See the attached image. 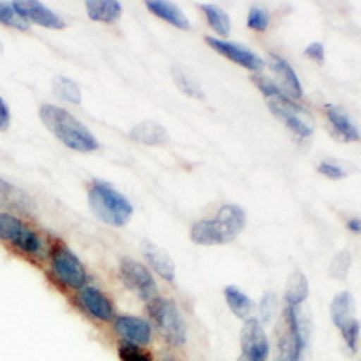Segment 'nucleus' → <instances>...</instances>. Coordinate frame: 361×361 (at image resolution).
Masks as SVG:
<instances>
[{
	"label": "nucleus",
	"instance_id": "f257e3e1",
	"mask_svg": "<svg viewBox=\"0 0 361 361\" xmlns=\"http://www.w3.org/2000/svg\"><path fill=\"white\" fill-rule=\"evenodd\" d=\"M39 118L59 142L75 152H94L100 146L96 136L64 107L44 104L39 109Z\"/></svg>",
	"mask_w": 361,
	"mask_h": 361
},
{
	"label": "nucleus",
	"instance_id": "f03ea898",
	"mask_svg": "<svg viewBox=\"0 0 361 361\" xmlns=\"http://www.w3.org/2000/svg\"><path fill=\"white\" fill-rule=\"evenodd\" d=\"M246 227V213L238 205H223L214 219L200 220L191 228V240L201 246L233 242Z\"/></svg>",
	"mask_w": 361,
	"mask_h": 361
},
{
	"label": "nucleus",
	"instance_id": "7ed1b4c3",
	"mask_svg": "<svg viewBox=\"0 0 361 361\" xmlns=\"http://www.w3.org/2000/svg\"><path fill=\"white\" fill-rule=\"evenodd\" d=\"M88 205L100 221L113 227L126 226L133 216V205L130 201L103 180H96L90 187Z\"/></svg>",
	"mask_w": 361,
	"mask_h": 361
},
{
	"label": "nucleus",
	"instance_id": "20e7f679",
	"mask_svg": "<svg viewBox=\"0 0 361 361\" xmlns=\"http://www.w3.org/2000/svg\"><path fill=\"white\" fill-rule=\"evenodd\" d=\"M147 315L154 322L161 337L173 347L184 345L187 341V328L176 304L168 298H155L149 300Z\"/></svg>",
	"mask_w": 361,
	"mask_h": 361
},
{
	"label": "nucleus",
	"instance_id": "39448f33",
	"mask_svg": "<svg viewBox=\"0 0 361 361\" xmlns=\"http://www.w3.org/2000/svg\"><path fill=\"white\" fill-rule=\"evenodd\" d=\"M49 259L54 276L66 288L80 290L85 286L87 270L77 255L63 240H54L51 243Z\"/></svg>",
	"mask_w": 361,
	"mask_h": 361
},
{
	"label": "nucleus",
	"instance_id": "423d86ee",
	"mask_svg": "<svg viewBox=\"0 0 361 361\" xmlns=\"http://www.w3.org/2000/svg\"><path fill=\"white\" fill-rule=\"evenodd\" d=\"M307 338L308 334L304 331L302 319L299 318L296 308L286 305L283 311V326L276 341L275 361H299Z\"/></svg>",
	"mask_w": 361,
	"mask_h": 361
},
{
	"label": "nucleus",
	"instance_id": "0eeeda50",
	"mask_svg": "<svg viewBox=\"0 0 361 361\" xmlns=\"http://www.w3.org/2000/svg\"><path fill=\"white\" fill-rule=\"evenodd\" d=\"M118 275L125 286L146 302L158 298V285L152 274L135 259L123 257L120 260Z\"/></svg>",
	"mask_w": 361,
	"mask_h": 361
},
{
	"label": "nucleus",
	"instance_id": "6e6552de",
	"mask_svg": "<svg viewBox=\"0 0 361 361\" xmlns=\"http://www.w3.org/2000/svg\"><path fill=\"white\" fill-rule=\"evenodd\" d=\"M243 355L252 361H266L269 357V341L259 319L249 318L240 333Z\"/></svg>",
	"mask_w": 361,
	"mask_h": 361
},
{
	"label": "nucleus",
	"instance_id": "1a4fd4ad",
	"mask_svg": "<svg viewBox=\"0 0 361 361\" xmlns=\"http://www.w3.org/2000/svg\"><path fill=\"white\" fill-rule=\"evenodd\" d=\"M77 300L80 307L94 319L110 322L114 319V307L111 299L96 286H84L78 290Z\"/></svg>",
	"mask_w": 361,
	"mask_h": 361
},
{
	"label": "nucleus",
	"instance_id": "9d476101",
	"mask_svg": "<svg viewBox=\"0 0 361 361\" xmlns=\"http://www.w3.org/2000/svg\"><path fill=\"white\" fill-rule=\"evenodd\" d=\"M113 328L116 334L125 343L146 347L152 341V326L143 318L120 315L113 319Z\"/></svg>",
	"mask_w": 361,
	"mask_h": 361
},
{
	"label": "nucleus",
	"instance_id": "9b49d317",
	"mask_svg": "<svg viewBox=\"0 0 361 361\" xmlns=\"http://www.w3.org/2000/svg\"><path fill=\"white\" fill-rule=\"evenodd\" d=\"M205 42L208 44L209 48H213L216 52L226 56L234 64L243 67V68H247L250 71H260L264 66V61L257 54L252 52L247 48L240 47L238 44L221 41V39H217L213 37H207Z\"/></svg>",
	"mask_w": 361,
	"mask_h": 361
},
{
	"label": "nucleus",
	"instance_id": "f8f14e48",
	"mask_svg": "<svg viewBox=\"0 0 361 361\" xmlns=\"http://www.w3.org/2000/svg\"><path fill=\"white\" fill-rule=\"evenodd\" d=\"M12 4L18 13L27 22H32L48 29H56V31L67 26L61 16L47 8L42 2H38V0H16V2Z\"/></svg>",
	"mask_w": 361,
	"mask_h": 361
},
{
	"label": "nucleus",
	"instance_id": "ddd939ff",
	"mask_svg": "<svg viewBox=\"0 0 361 361\" xmlns=\"http://www.w3.org/2000/svg\"><path fill=\"white\" fill-rule=\"evenodd\" d=\"M269 67L275 74V77L279 81V88L282 92L290 97V99H299L302 97V85H300V81L295 73V70L290 67V64L283 59L282 56L276 54H270L269 55Z\"/></svg>",
	"mask_w": 361,
	"mask_h": 361
},
{
	"label": "nucleus",
	"instance_id": "4468645a",
	"mask_svg": "<svg viewBox=\"0 0 361 361\" xmlns=\"http://www.w3.org/2000/svg\"><path fill=\"white\" fill-rule=\"evenodd\" d=\"M140 249L150 267H152L162 279L168 282H172L175 279V263L164 249H161L152 242H149V240H143Z\"/></svg>",
	"mask_w": 361,
	"mask_h": 361
},
{
	"label": "nucleus",
	"instance_id": "2eb2a0df",
	"mask_svg": "<svg viewBox=\"0 0 361 361\" xmlns=\"http://www.w3.org/2000/svg\"><path fill=\"white\" fill-rule=\"evenodd\" d=\"M146 8L149 9V12H152L155 16L168 22L169 25H173L178 29L188 31L191 27V23L184 12L176 5L166 2V0H150V2H146Z\"/></svg>",
	"mask_w": 361,
	"mask_h": 361
},
{
	"label": "nucleus",
	"instance_id": "dca6fc26",
	"mask_svg": "<svg viewBox=\"0 0 361 361\" xmlns=\"http://www.w3.org/2000/svg\"><path fill=\"white\" fill-rule=\"evenodd\" d=\"M129 136L139 143L155 146V145H165L169 142V135L162 125L154 120H145V122L133 126L129 132Z\"/></svg>",
	"mask_w": 361,
	"mask_h": 361
},
{
	"label": "nucleus",
	"instance_id": "f3484780",
	"mask_svg": "<svg viewBox=\"0 0 361 361\" xmlns=\"http://www.w3.org/2000/svg\"><path fill=\"white\" fill-rule=\"evenodd\" d=\"M355 312V302L354 298L350 292L343 290L333 298V302L329 305V315L333 324L341 329L351 321H354Z\"/></svg>",
	"mask_w": 361,
	"mask_h": 361
},
{
	"label": "nucleus",
	"instance_id": "a211bd4d",
	"mask_svg": "<svg viewBox=\"0 0 361 361\" xmlns=\"http://www.w3.org/2000/svg\"><path fill=\"white\" fill-rule=\"evenodd\" d=\"M325 110H326V117H328V122H329L331 128L334 129L336 135L341 140H344V142H357V140H360L358 130L353 125L350 117L340 107L328 104L325 107Z\"/></svg>",
	"mask_w": 361,
	"mask_h": 361
},
{
	"label": "nucleus",
	"instance_id": "6ab92c4d",
	"mask_svg": "<svg viewBox=\"0 0 361 361\" xmlns=\"http://www.w3.org/2000/svg\"><path fill=\"white\" fill-rule=\"evenodd\" d=\"M85 11L90 19L103 23H114L123 12L122 4L117 0H88Z\"/></svg>",
	"mask_w": 361,
	"mask_h": 361
},
{
	"label": "nucleus",
	"instance_id": "aec40b11",
	"mask_svg": "<svg viewBox=\"0 0 361 361\" xmlns=\"http://www.w3.org/2000/svg\"><path fill=\"white\" fill-rule=\"evenodd\" d=\"M224 298L230 311L237 318H242V319L252 318L250 315L255 311V302L245 292L240 290L237 286L231 285L224 289Z\"/></svg>",
	"mask_w": 361,
	"mask_h": 361
},
{
	"label": "nucleus",
	"instance_id": "412c9836",
	"mask_svg": "<svg viewBox=\"0 0 361 361\" xmlns=\"http://www.w3.org/2000/svg\"><path fill=\"white\" fill-rule=\"evenodd\" d=\"M0 202L20 212H29L35 208V202L31 197L2 178H0Z\"/></svg>",
	"mask_w": 361,
	"mask_h": 361
},
{
	"label": "nucleus",
	"instance_id": "4be33fe9",
	"mask_svg": "<svg viewBox=\"0 0 361 361\" xmlns=\"http://www.w3.org/2000/svg\"><path fill=\"white\" fill-rule=\"evenodd\" d=\"M310 295V285L307 276L296 270L293 272L286 283V292H285V300L288 307L296 308L300 305Z\"/></svg>",
	"mask_w": 361,
	"mask_h": 361
},
{
	"label": "nucleus",
	"instance_id": "5701e85b",
	"mask_svg": "<svg viewBox=\"0 0 361 361\" xmlns=\"http://www.w3.org/2000/svg\"><path fill=\"white\" fill-rule=\"evenodd\" d=\"M52 92H54L55 97H58L59 100H64L67 103H71V104H80L82 100L80 87L73 80H70L68 77H64V75L54 77Z\"/></svg>",
	"mask_w": 361,
	"mask_h": 361
},
{
	"label": "nucleus",
	"instance_id": "b1692460",
	"mask_svg": "<svg viewBox=\"0 0 361 361\" xmlns=\"http://www.w3.org/2000/svg\"><path fill=\"white\" fill-rule=\"evenodd\" d=\"M27 226L18 217L9 213H0V240L12 243L13 246L19 242Z\"/></svg>",
	"mask_w": 361,
	"mask_h": 361
},
{
	"label": "nucleus",
	"instance_id": "393cba45",
	"mask_svg": "<svg viewBox=\"0 0 361 361\" xmlns=\"http://www.w3.org/2000/svg\"><path fill=\"white\" fill-rule=\"evenodd\" d=\"M201 11L205 15L207 22L212 26L213 31L223 37H227L230 34L231 19L223 9L213 5H201Z\"/></svg>",
	"mask_w": 361,
	"mask_h": 361
},
{
	"label": "nucleus",
	"instance_id": "a878e982",
	"mask_svg": "<svg viewBox=\"0 0 361 361\" xmlns=\"http://www.w3.org/2000/svg\"><path fill=\"white\" fill-rule=\"evenodd\" d=\"M171 74H172L173 82L176 84V87L180 90V92L185 93L187 96H190L192 99H197V100L204 99V92H202V88L200 87L197 80L191 78L187 73H184L183 70L178 68V67H173Z\"/></svg>",
	"mask_w": 361,
	"mask_h": 361
},
{
	"label": "nucleus",
	"instance_id": "bb28decb",
	"mask_svg": "<svg viewBox=\"0 0 361 361\" xmlns=\"http://www.w3.org/2000/svg\"><path fill=\"white\" fill-rule=\"evenodd\" d=\"M0 23L22 32L29 31V22L18 13L11 2H0Z\"/></svg>",
	"mask_w": 361,
	"mask_h": 361
},
{
	"label": "nucleus",
	"instance_id": "cd10ccee",
	"mask_svg": "<svg viewBox=\"0 0 361 361\" xmlns=\"http://www.w3.org/2000/svg\"><path fill=\"white\" fill-rule=\"evenodd\" d=\"M117 354L120 361H154L152 354L146 351L143 347L125 343V341L118 344Z\"/></svg>",
	"mask_w": 361,
	"mask_h": 361
},
{
	"label": "nucleus",
	"instance_id": "c85d7f7f",
	"mask_svg": "<svg viewBox=\"0 0 361 361\" xmlns=\"http://www.w3.org/2000/svg\"><path fill=\"white\" fill-rule=\"evenodd\" d=\"M351 266V256L347 250H343L334 256V259L331 260L329 269H328V275L333 279H345L348 275V270Z\"/></svg>",
	"mask_w": 361,
	"mask_h": 361
},
{
	"label": "nucleus",
	"instance_id": "c756f323",
	"mask_svg": "<svg viewBox=\"0 0 361 361\" xmlns=\"http://www.w3.org/2000/svg\"><path fill=\"white\" fill-rule=\"evenodd\" d=\"M278 312V298L274 292H267L260 302V317L264 324H270Z\"/></svg>",
	"mask_w": 361,
	"mask_h": 361
},
{
	"label": "nucleus",
	"instance_id": "7c9ffc66",
	"mask_svg": "<svg viewBox=\"0 0 361 361\" xmlns=\"http://www.w3.org/2000/svg\"><path fill=\"white\" fill-rule=\"evenodd\" d=\"M269 22H270L269 13L264 9H260V8L250 9L247 16V26L253 29V31H259V32L266 31L269 27Z\"/></svg>",
	"mask_w": 361,
	"mask_h": 361
},
{
	"label": "nucleus",
	"instance_id": "2f4dec72",
	"mask_svg": "<svg viewBox=\"0 0 361 361\" xmlns=\"http://www.w3.org/2000/svg\"><path fill=\"white\" fill-rule=\"evenodd\" d=\"M360 329H361V325L357 319L351 321L350 324H347L344 328H341V336L347 344V347L355 353L357 348H358V337H360Z\"/></svg>",
	"mask_w": 361,
	"mask_h": 361
},
{
	"label": "nucleus",
	"instance_id": "473e14b6",
	"mask_svg": "<svg viewBox=\"0 0 361 361\" xmlns=\"http://www.w3.org/2000/svg\"><path fill=\"white\" fill-rule=\"evenodd\" d=\"M285 125L288 129H290L299 137H310L312 135V129L299 116L285 120Z\"/></svg>",
	"mask_w": 361,
	"mask_h": 361
},
{
	"label": "nucleus",
	"instance_id": "72a5a7b5",
	"mask_svg": "<svg viewBox=\"0 0 361 361\" xmlns=\"http://www.w3.org/2000/svg\"><path fill=\"white\" fill-rule=\"evenodd\" d=\"M318 172L325 175L329 179H343V178L347 176V172L341 166H338L336 164H331V162L319 164Z\"/></svg>",
	"mask_w": 361,
	"mask_h": 361
},
{
	"label": "nucleus",
	"instance_id": "f704fd0d",
	"mask_svg": "<svg viewBox=\"0 0 361 361\" xmlns=\"http://www.w3.org/2000/svg\"><path fill=\"white\" fill-rule=\"evenodd\" d=\"M304 54H305L308 58L314 59V61L319 63V64L324 63L325 49H324V45H322L321 42H312V44H310V45L305 48Z\"/></svg>",
	"mask_w": 361,
	"mask_h": 361
},
{
	"label": "nucleus",
	"instance_id": "c9c22d12",
	"mask_svg": "<svg viewBox=\"0 0 361 361\" xmlns=\"http://www.w3.org/2000/svg\"><path fill=\"white\" fill-rule=\"evenodd\" d=\"M11 126V110L6 102L0 97V132L8 130Z\"/></svg>",
	"mask_w": 361,
	"mask_h": 361
},
{
	"label": "nucleus",
	"instance_id": "e433bc0d",
	"mask_svg": "<svg viewBox=\"0 0 361 361\" xmlns=\"http://www.w3.org/2000/svg\"><path fill=\"white\" fill-rule=\"evenodd\" d=\"M347 227L351 233L354 234H360L361 233V219H351L347 223Z\"/></svg>",
	"mask_w": 361,
	"mask_h": 361
},
{
	"label": "nucleus",
	"instance_id": "4c0bfd02",
	"mask_svg": "<svg viewBox=\"0 0 361 361\" xmlns=\"http://www.w3.org/2000/svg\"><path fill=\"white\" fill-rule=\"evenodd\" d=\"M159 361H176V360L172 355H164L159 358Z\"/></svg>",
	"mask_w": 361,
	"mask_h": 361
},
{
	"label": "nucleus",
	"instance_id": "58836bf2",
	"mask_svg": "<svg viewBox=\"0 0 361 361\" xmlns=\"http://www.w3.org/2000/svg\"><path fill=\"white\" fill-rule=\"evenodd\" d=\"M237 361H252L250 358H247V357H245V355H242V357H238V360Z\"/></svg>",
	"mask_w": 361,
	"mask_h": 361
},
{
	"label": "nucleus",
	"instance_id": "ea45409f",
	"mask_svg": "<svg viewBox=\"0 0 361 361\" xmlns=\"http://www.w3.org/2000/svg\"><path fill=\"white\" fill-rule=\"evenodd\" d=\"M4 54V44H2V41H0V55Z\"/></svg>",
	"mask_w": 361,
	"mask_h": 361
}]
</instances>
